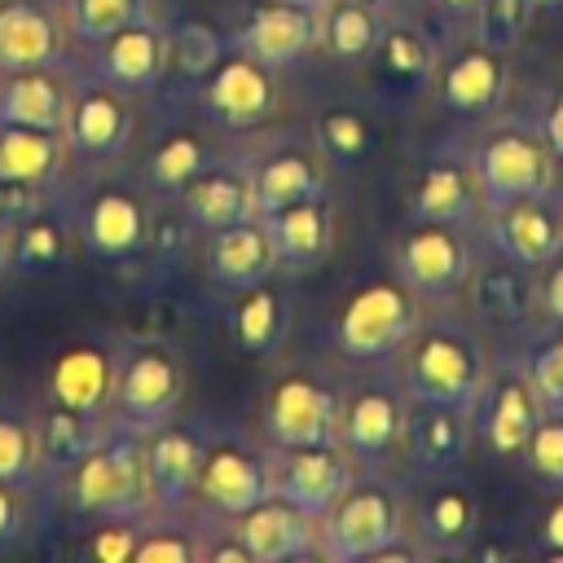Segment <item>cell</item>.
Listing matches in <instances>:
<instances>
[{"label": "cell", "mask_w": 563, "mask_h": 563, "mask_svg": "<svg viewBox=\"0 0 563 563\" xmlns=\"http://www.w3.org/2000/svg\"><path fill=\"white\" fill-rule=\"evenodd\" d=\"M400 387L409 400H435L471 409L488 369L493 352L488 339L457 317H422L413 339L400 347Z\"/></svg>", "instance_id": "6da1fadb"}, {"label": "cell", "mask_w": 563, "mask_h": 563, "mask_svg": "<svg viewBox=\"0 0 563 563\" xmlns=\"http://www.w3.org/2000/svg\"><path fill=\"white\" fill-rule=\"evenodd\" d=\"M62 501L79 519H150L154 515V493L145 475V449L141 435L110 422L106 435L57 479Z\"/></svg>", "instance_id": "7a4b0ae2"}, {"label": "cell", "mask_w": 563, "mask_h": 563, "mask_svg": "<svg viewBox=\"0 0 563 563\" xmlns=\"http://www.w3.org/2000/svg\"><path fill=\"white\" fill-rule=\"evenodd\" d=\"M462 158L475 176V189H479L484 207L563 189V167H559L554 150L545 145V136L537 132V123L528 114L484 123L471 136V145L462 150Z\"/></svg>", "instance_id": "3957f363"}, {"label": "cell", "mask_w": 563, "mask_h": 563, "mask_svg": "<svg viewBox=\"0 0 563 563\" xmlns=\"http://www.w3.org/2000/svg\"><path fill=\"white\" fill-rule=\"evenodd\" d=\"M400 537H409V501H405V493L378 471H369V475L356 471V479L317 519V559L369 563L378 550H387Z\"/></svg>", "instance_id": "277c9868"}, {"label": "cell", "mask_w": 563, "mask_h": 563, "mask_svg": "<svg viewBox=\"0 0 563 563\" xmlns=\"http://www.w3.org/2000/svg\"><path fill=\"white\" fill-rule=\"evenodd\" d=\"M427 303L391 273V277H369L334 312V347L356 361V365H383L396 361L400 347L413 339L422 325Z\"/></svg>", "instance_id": "5b68a950"}, {"label": "cell", "mask_w": 563, "mask_h": 563, "mask_svg": "<svg viewBox=\"0 0 563 563\" xmlns=\"http://www.w3.org/2000/svg\"><path fill=\"white\" fill-rule=\"evenodd\" d=\"M185 361L172 343L158 339H132L114 352V396H110V422L145 435L180 413L185 405Z\"/></svg>", "instance_id": "8992f818"}, {"label": "cell", "mask_w": 563, "mask_h": 563, "mask_svg": "<svg viewBox=\"0 0 563 563\" xmlns=\"http://www.w3.org/2000/svg\"><path fill=\"white\" fill-rule=\"evenodd\" d=\"M471 229L462 224H435V220H409L391 242V268L396 277L431 308H453L462 299V286L475 264Z\"/></svg>", "instance_id": "52a82bcc"}, {"label": "cell", "mask_w": 563, "mask_h": 563, "mask_svg": "<svg viewBox=\"0 0 563 563\" xmlns=\"http://www.w3.org/2000/svg\"><path fill=\"white\" fill-rule=\"evenodd\" d=\"M462 303L471 312V325L488 339H519L528 343L545 321H541V303H537V268L515 264L497 251L475 255L471 277L462 286Z\"/></svg>", "instance_id": "ba28073f"}, {"label": "cell", "mask_w": 563, "mask_h": 563, "mask_svg": "<svg viewBox=\"0 0 563 563\" xmlns=\"http://www.w3.org/2000/svg\"><path fill=\"white\" fill-rule=\"evenodd\" d=\"M343 391L312 365H286L273 374L260 409L268 444H339Z\"/></svg>", "instance_id": "9c48e42d"}, {"label": "cell", "mask_w": 563, "mask_h": 563, "mask_svg": "<svg viewBox=\"0 0 563 563\" xmlns=\"http://www.w3.org/2000/svg\"><path fill=\"white\" fill-rule=\"evenodd\" d=\"M545 405L519 361L515 356H493V369L471 405V431H475V444L497 457V462H519L528 435L537 431Z\"/></svg>", "instance_id": "30bf717a"}, {"label": "cell", "mask_w": 563, "mask_h": 563, "mask_svg": "<svg viewBox=\"0 0 563 563\" xmlns=\"http://www.w3.org/2000/svg\"><path fill=\"white\" fill-rule=\"evenodd\" d=\"M66 150L70 163L84 167H110L119 163L132 141H136V106L132 92L97 79V75H75V92H70V110H66Z\"/></svg>", "instance_id": "8fae6325"}, {"label": "cell", "mask_w": 563, "mask_h": 563, "mask_svg": "<svg viewBox=\"0 0 563 563\" xmlns=\"http://www.w3.org/2000/svg\"><path fill=\"white\" fill-rule=\"evenodd\" d=\"M150 189L128 180H97L70 211L79 246L101 264H123L150 246Z\"/></svg>", "instance_id": "7c38bea8"}, {"label": "cell", "mask_w": 563, "mask_h": 563, "mask_svg": "<svg viewBox=\"0 0 563 563\" xmlns=\"http://www.w3.org/2000/svg\"><path fill=\"white\" fill-rule=\"evenodd\" d=\"M198 106L224 132H255V128H264L277 114L282 79H277L273 66H264L260 57H251V53L229 44L220 53V62L202 75Z\"/></svg>", "instance_id": "4fadbf2b"}, {"label": "cell", "mask_w": 563, "mask_h": 563, "mask_svg": "<svg viewBox=\"0 0 563 563\" xmlns=\"http://www.w3.org/2000/svg\"><path fill=\"white\" fill-rule=\"evenodd\" d=\"M264 497H273L268 449H246L233 435H211L202 466L194 475L189 506H198L207 519H238Z\"/></svg>", "instance_id": "5bb4252c"}, {"label": "cell", "mask_w": 563, "mask_h": 563, "mask_svg": "<svg viewBox=\"0 0 563 563\" xmlns=\"http://www.w3.org/2000/svg\"><path fill=\"white\" fill-rule=\"evenodd\" d=\"M475 229L488 251L528 268H545L563 251V189L484 207Z\"/></svg>", "instance_id": "9a60e30c"}, {"label": "cell", "mask_w": 563, "mask_h": 563, "mask_svg": "<svg viewBox=\"0 0 563 563\" xmlns=\"http://www.w3.org/2000/svg\"><path fill=\"white\" fill-rule=\"evenodd\" d=\"M409 537L422 554L462 559L479 537V497L457 471L422 475L418 493L409 497Z\"/></svg>", "instance_id": "2e32d148"}, {"label": "cell", "mask_w": 563, "mask_h": 563, "mask_svg": "<svg viewBox=\"0 0 563 563\" xmlns=\"http://www.w3.org/2000/svg\"><path fill=\"white\" fill-rule=\"evenodd\" d=\"M242 163L251 176V198H255L260 220L290 202L330 194V158L317 150L312 136H282L277 145H268L264 154L242 158Z\"/></svg>", "instance_id": "e0dca14e"}, {"label": "cell", "mask_w": 563, "mask_h": 563, "mask_svg": "<svg viewBox=\"0 0 563 563\" xmlns=\"http://www.w3.org/2000/svg\"><path fill=\"white\" fill-rule=\"evenodd\" d=\"M268 471L277 497L321 519L334 497L356 479L361 462L343 444H268Z\"/></svg>", "instance_id": "ac0fdd59"}, {"label": "cell", "mask_w": 563, "mask_h": 563, "mask_svg": "<svg viewBox=\"0 0 563 563\" xmlns=\"http://www.w3.org/2000/svg\"><path fill=\"white\" fill-rule=\"evenodd\" d=\"M435 101L462 119H493L510 97V53H497L479 40H466L435 70Z\"/></svg>", "instance_id": "d6986e66"}, {"label": "cell", "mask_w": 563, "mask_h": 563, "mask_svg": "<svg viewBox=\"0 0 563 563\" xmlns=\"http://www.w3.org/2000/svg\"><path fill=\"white\" fill-rule=\"evenodd\" d=\"M405 413H409L405 387H391V383H361V387L343 391L339 444H343L361 466H383L391 453H400Z\"/></svg>", "instance_id": "ffe728a7"}, {"label": "cell", "mask_w": 563, "mask_h": 563, "mask_svg": "<svg viewBox=\"0 0 563 563\" xmlns=\"http://www.w3.org/2000/svg\"><path fill=\"white\" fill-rule=\"evenodd\" d=\"M207 440H211V431L198 427V422H185L180 413L141 435L145 475H150V493H154V510L158 515H180L189 506L194 475L202 466Z\"/></svg>", "instance_id": "44dd1931"}, {"label": "cell", "mask_w": 563, "mask_h": 563, "mask_svg": "<svg viewBox=\"0 0 563 563\" xmlns=\"http://www.w3.org/2000/svg\"><path fill=\"white\" fill-rule=\"evenodd\" d=\"M88 75H97L132 97L154 92L167 79V31L154 18L119 26L114 35H106L101 44L88 48Z\"/></svg>", "instance_id": "7402d4cb"}, {"label": "cell", "mask_w": 563, "mask_h": 563, "mask_svg": "<svg viewBox=\"0 0 563 563\" xmlns=\"http://www.w3.org/2000/svg\"><path fill=\"white\" fill-rule=\"evenodd\" d=\"M229 44L260 57L273 70H286L317 48V9L290 0H251Z\"/></svg>", "instance_id": "603a6c76"}, {"label": "cell", "mask_w": 563, "mask_h": 563, "mask_svg": "<svg viewBox=\"0 0 563 563\" xmlns=\"http://www.w3.org/2000/svg\"><path fill=\"white\" fill-rule=\"evenodd\" d=\"M471 449H475L471 409L435 405V400H409L405 435H400V457H405L418 475L457 471Z\"/></svg>", "instance_id": "cb8c5ba5"}, {"label": "cell", "mask_w": 563, "mask_h": 563, "mask_svg": "<svg viewBox=\"0 0 563 563\" xmlns=\"http://www.w3.org/2000/svg\"><path fill=\"white\" fill-rule=\"evenodd\" d=\"M70 35L53 0H4L0 4V75L66 66Z\"/></svg>", "instance_id": "d4e9b609"}, {"label": "cell", "mask_w": 563, "mask_h": 563, "mask_svg": "<svg viewBox=\"0 0 563 563\" xmlns=\"http://www.w3.org/2000/svg\"><path fill=\"white\" fill-rule=\"evenodd\" d=\"M405 211H409V220H435V224L475 229L479 211H484V198L475 189V176H471L466 158L462 154L427 158L413 172L409 189H405Z\"/></svg>", "instance_id": "484cf974"}, {"label": "cell", "mask_w": 563, "mask_h": 563, "mask_svg": "<svg viewBox=\"0 0 563 563\" xmlns=\"http://www.w3.org/2000/svg\"><path fill=\"white\" fill-rule=\"evenodd\" d=\"M172 202H176V216H185V224L198 233H216V229H229V224L255 216L251 176H246L242 158H216Z\"/></svg>", "instance_id": "4316f807"}, {"label": "cell", "mask_w": 563, "mask_h": 563, "mask_svg": "<svg viewBox=\"0 0 563 563\" xmlns=\"http://www.w3.org/2000/svg\"><path fill=\"white\" fill-rule=\"evenodd\" d=\"M202 268L207 277L220 286V290H246L264 277H273L282 264H277V246L264 229L260 216L251 220H238L229 229H216V233H202Z\"/></svg>", "instance_id": "83f0119b"}, {"label": "cell", "mask_w": 563, "mask_h": 563, "mask_svg": "<svg viewBox=\"0 0 563 563\" xmlns=\"http://www.w3.org/2000/svg\"><path fill=\"white\" fill-rule=\"evenodd\" d=\"M233 532L246 541L255 563H290V559H312L317 554V515L299 510L286 497H264L246 515L229 519Z\"/></svg>", "instance_id": "f1b7e54d"}, {"label": "cell", "mask_w": 563, "mask_h": 563, "mask_svg": "<svg viewBox=\"0 0 563 563\" xmlns=\"http://www.w3.org/2000/svg\"><path fill=\"white\" fill-rule=\"evenodd\" d=\"M290 321H295V299L273 273V277L238 290V299L229 308V339L242 356L264 361V356H277L286 347Z\"/></svg>", "instance_id": "f546056e"}, {"label": "cell", "mask_w": 563, "mask_h": 563, "mask_svg": "<svg viewBox=\"0 0 563 563\" xmlns=\"http://www.w3.org/2000/svg\"><path fill=\"white\" fill-rule=\"evenodd\" d=\"M44 396L92 413V418H110V396H114V352L101 343H70L53 356L48 378H44Z\"/></svg>", "instance_id": "4dcf8cb0"}, {"label": "cell", "mask_w": 563, "mask_h": 563, "mask_svg": "<svg viewBox=\"0 0 563 563\" xmlns=\"http://www.w3.org/2000/svg\"><path fill=\"white\" fill-rule=\"evenodd\" d=\"M75 75L66 66H35V70H4L0 75V123L22 128H66Z\"/></svg>", "instance_id": "1f68e13d"}, {"label": "cell", "mask_w": 563, "mask_h": 563, "mask_svg": "<svg viewBox=\"0 0 563 563\" xmlns=\"http://www.w3.org/2000/svg\"><path fill=\"white\" fill-rule=\"evenodd\" d=\"M264 229L277 246V264L286 273H308L317 264L330 260L334 251V207H330V194L321 198H303V202H290L273 216H264Z\"/></svg>", "instance_id": "d6a6232c"}, {"label": "cell", "mask_w": 563, "mask_h": 563, "mask_svg": "<svg viewBox=\"0 0 563 563\" xmlns=\"http://www.w3.org/2000/svg\"><path fill=\"white\" fill-rule=\"evenodd\" d=\"M374 66L383 75L387 88L396 92H422L435 84V70H440V44L431 40V31L422 22H409V18H396V22H383V35L374 44Z\"/></svg>", "instance_id": "836d02e7"}, {"label": "cell", "mask_w": 563, "mask_h": 563, "mask_svg": "<svg viewBox=\"0 0 563 563\" xmlns=\"http://www.w3.org/2000/svg\"><path fill=\"white\" fill-rule=\"evenodd\" d=\"M70 167V150L62 132L0 123V180H26L53 189Z\"/></svg>", "instance_id": "e575fe53"}, {"label": "cell", "mask_w": 563, "mask_h": 563, "mask_svg": "<svg viewBox=\"0 0 563 563\" xmlns=\"http://www.w3.org/2000/svg\"><path fill=\"white\" fill-rule=\"evenodd\" d=\"M110 418H92L79 409H66L57 400L44 396V405L35 409V440H40V457H44V475L62 479L101 435H106Z\"/></svg>", "instance_id": "d590c367"}, {"label": "cell", "mask_w": 563, "mask_h": 563, "mask_svg": "<svg viewBox=\"0 0 563 563\" xmlns=\"http://www.w3.org/2000/svg\"><path fill=\"white\" fill-rule=\"evenodd\" d=\"M216 163V150L202 132L194 128H172L163 132L150 150H145V167H141V185L150 194H163V198H176L194 176H202L207 167Z\"/></svg>", "instance_id": "8d00e7d4"}, {"label": "cell", "mask_w": 563, "mask_h": 563, "mask_svg": "<svg viewBox=\"0 0 563 563\" xmlns=\"http://www.w3.org/2000/svg\"><path fill=\"white\" fill-rule=\"evenodd\" d=\"M387 13L361 0H325L317 9V48L334 62H369Z\"/></svg>", "instance_id": "74e56055"}, {"label": "cell", "mask_w": 563, "mask_h": 563, "mask_svg": "<svg viewBox=\"0 0 563 563\" xmlns=\"http://www.w3.org/2000/svg\"><path fill=\"white\" fill-rule=\"evenodd\" d=\"M75 220L62 216L53 202L44 211H35L31 220H22L13 229V242H9V268L31 277V273H48V268H62L70 255H75Z\"/></svg>", "instance_id": "f35d334b"}, {"label": "cell", "mask_w": 563, "mask_h": 563, "mask_svg": "<svg viewBox=\"0 0 563 563\" xmlns=\"http://www.w3.org/2000/svg\"><path fill=\"white\" fill-rule=\"evenodd\" d=\"M44 457L35 440V413L18 405H0V484L35 493L44 484Z\"/></svg>", "instance_id": "ab89813d"}, {"label": "cell", "mask_w": 563, "mask_h": 563, "mask_svg": "<svg viewBox=\"0 0 563 563\" xmlns=\"http://www.w3.org/2000/svg\"><path fill=\"white\" fill-rule=\"evenodd\" d=\"M53 4H57L62 22H66V35L75 44H84V48L101 44L119 26L154 18V0H53Z\"/></svg>", "instance_id": "60d3db41"}, {"label": "cell", "mask_w": 563, "mask_h": 563, "mask_svg": "<svg viewBox=\"0 0 563 563\" xmlns=\"http://www.w3.org/2000/svg\"><path fill=\"white\" fill-rule=\"evenodd\" d=\"M312 141L330 163H361L374 150V128L356 106H325L312 119Z\"/></svg>", "instance_id": "b9f144b4"}, {"label": "cell", "mask_w": 563, "mask_h": 563, "mask_svg": "<svg viewBox=\"0 0 563 563\" xmlns=\"http://www.w3.org/2000/svg\"><path fill=\"white\" fill-rule=\"evenodd\" d=\"M132 563H202V528H185L176 523V515L154 510L150 519H141Z\"/></svg>", "instance_id": "7bdbcfd3"}, {"label": "cell", "mask_w": 563, "mask_h": 563, "mask_svg": "<svg viewBox=\"0 0 563 563\" xmlns=\"http://www.w3.org/2000/svg\"><path fill=\"white\" fill-rule=\"evenodd\" d=\"M545 413H563V325H541L519 352Z\"/></svg>", "instance_id": "ee69618b"}, {"label": "cell", "mask_w": 563, "mask_h": 563, "mask_svg": "<svg viewBox=\"0 0 563 563\" xmlns=\"http://www.w3.org/2000/svg\"><path fill=\"white\" fill-rule=\"evenodd\" d=\"M532 18H537V9L528 0H479V9L471 18V31H475L471 40H479L497 53H515L523 44Z\"/></svg>", "instance_id": "f6af8a7d"}, {"label": "cell", "mask_w": 563, "mask_h": 563, "mask_svg": "<svg viewBox=\"0 0 563 563\" xmlns=\"http://www.w3.org/2000/svg\"><path fill=\"white\" fill-rule=\"evenodd\" d=\"M224 48H229V44H220V35H216L211 26H202V22H180L176 31H167V70H180V75L202 79V75L220 62Z\"/></svg>", "instance_id": "bcb514c9"}, {"label": "cell", "mask_w": 563, "mask_h": 563, "mask_svg": "<svg viewBox=\"0 0 563 563\" xmlns=\"http://www.w3.org/2000/svg\"><path fill=\"white\" fill-rule=\"evenodd\" d=\"M519 462L528 466V475L541 488H550V493L563 488V413H541V422L528 435Z\"/></svg>", "instance_id": "7dc6e473"}, {"label": "cell", "mask_w": 563, "mask_h": 563, "mask_svg": "<svg viewBox=\"0 0 563 563\" xmlns=\"http://www.w3.org/2000/svg\"><path fill=\"white\" fill-rule=\"evenodd\" d=\"M136 537H141V523H132V519H92L79 554L88 563H132Z\"/></svg>", "instance_id": "c3c4849f"}, {"label": "cell", "mask_w": 563, "mask_h": 563, "mask_svg": "<svg viewBox=\"0 0 563 563\" xmlns=\"http://www.w3.org/2000/svg\"><path fill=\"white\" fill-rule=\"evenodd\" d=\"M53 198L44 185H26V180H0V224L18 229L22 220H31L35 211H44Z\"/></svg>", "instance_id": "681fc988"}, {"label": "cell", "mask_w": 563, "mask_h": 563, "mask_svg": "<svg viewBox=\"0 0 563 563\" xmlns=\"http://www.w3.org/2000/svg\"><path fill=\"white\" fill-rule=\"evenodd\" d=\"M528 119L537 123V132L545 136V145L554 150V158H559V167H563V79H554V84H545V88L537 92Z\"/></svg>", "instance_id": "f907efd6"}, {"label": "cell", "mask_w": 563, "mask_h": 563, "mask_svg": "<svg viewBox=\"0 0 563 563\" xmlns=\"http://www.w3.org/2000/svg\"><path fill=\"white\" fill-rule=\"evenodd\" d=\"M26 510H31V493L26 488H13V484H0V550H9V545L22 541Z\"/></svg>", "instance_id": "816d5d0a"}, {"label": "cell", "mask_w": 563, "mask_h": 563, "mask_svg": "<svg viewBox=\"0 0 563 563\" xmlns=\"http://www.w3.org/2000/svg\"><path fill=\"white\" fill-rule=\"evenodd\" d=\"M537 303L545 325H563V251L545 268H537Z\"/></svg>", "instance_id": "f5cc1de1"}, {"label": "cell", "mask_w": 563, "mask_h": 563, "mask_svg": "<svg viewBox=\"0 0 563 563\" xmlns=\"http://www.w3.org/2000/svg\"><path fill=\"white\" fill-rule=\"evenodd\" d=\"M202 563H255L246 541L233 532L229 519H220V532L216 537H202Z\"/></svg>", "instance_id": "db71d44e"}, {"label": "cell", "mask_w": 563, "mask_h": 563, "mask_svg": "<svg viewBox=\"0 0 563 563\" xmlns=\"http://www.w3.org/2000/svg\"><path fill=\"white\" fill-rule=\"evenodd\" d=\"M537 554L563 559V488L545 501V510L537 519Z\"/></svg>", "instance_id": "11a10c76"}, {"label": "cell", "mask_w": 563, "mask_h": 563, "mask_svg": "<svg viewBox=\"0 0 563 563\" xmlns=\"http://www.w3.org/2000/svg\"><path fill=\"white\" fill-rule=\"evenodd\" d=\"M431 9L444 13L449 22H471L475 9H479V0H431Z\"/></svg>", "instance_id": "9f6ffc18"}, {"label": "cell", "mask_w": 563, "mask_h": 563, "mask_svg": "<svg viewBox=\"0 0 563 563\" xmlns=\"http://www.w3.org/2000/svg\"><path fill=\"white\" fill-rule=\"evenodd\" d=\"M9 242H13V229H9V224H0V277L9 273Z\"/></svg>", "instance_id": "6f0895ef"}, {"label": "cell", "mask_w": 563, "mask_h": 563, "mask_svg": "<svg viewBox=\"0 0 563 563\" xmlns=\"http://www.w3.org/2000/svg\"><path fill=\"white\" fill-rule=\"evenodd\" d=\"M537 13H563V0H528Z\"/></svg>", "instance_id": "680465c9"}, {"label": "cell", "mask_w": 563, "mask_h": 563, "mask_svg": "<svg viewBox=\"0 0 563 563\" xmlns=\"http://www.w3.org/2000/svg\"><path fill=\"white\" fill-rule=\"evenodd\" d=\"M361 4H374V9H383V13H387V9H396L400 0H361Z\"/></svg>", "instance_id": "91938a15"}, {"label": "cell", "mask_w": 563, "mask_h": 563, "mask_svg": "<svg viewBox=\"0 0 563 563\" xmlns=\"http://www.w3.org/2000/svg\"><path fill=\"white\" fill-rule=\"evenodd\" d=\"M290 4H303V9H321L325 0H290Z\"/></svg>", "instance_id": "94428289"}, {"label": "cell", "mask_w": 563, "mask_h": 563, "mask_svg": "<svg viewBox=\"0 0 563 563\" xmlns=\"http://www.w3.org/2000/svg\"><path fill=\"white\" fill-rule=\"evenodd\" d=\"M0 4H4V0H0Z\"/></svg>", "instance_id": "6125c7cd"}]
</instances>
